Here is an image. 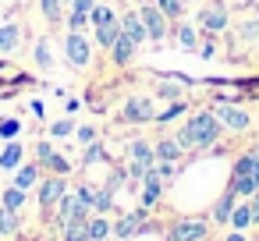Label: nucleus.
Listing matches in <instances>:
<instances>
[{
    "label": "nucleus",
    "mask_w": 259,
    "mask_h": 241,
    "mask_svg": "<svg viewBox=\"0 0 259 241\" xmlns=\"http://www.w3.org/2000/svg\"><path fill=\"white\" fill-rule=\"evenodd\" d=\"M220 131H224V124H220L217 114H192L188 124L181 128L178 142L188 146V149H209V146L220 138Z\"/></svg>",
    "instance_id": "f257e3e1"
},
{
    "label": "nucleus",
    "mask_w": 259,
    "mask_h": 241,
    "mask_svg": "<svg viewBox=\"0 0 259 241\" xmlns=\"http://www.w3.org/2000/svg\"><path fill=\"white\" fill-rule=\"evenodd\" d=\"M255 188H259V153H245V156H238V163L231 170V191L252 195Z\"/></svg>",
    "instance_id": "f03ea898"
},
{
    "label": "nucleus",
    "mask_w": 259,
    "mask_h": 241,
    "mask_svg": "<svg viewBox=\"0 0 259 241\" xmlns=\"http://www.w3.org/2000/svg\"><path fill=\"white\" fill-rule=\"evenodd\" d=\"M64 50H68V57H71L75 68H85V64L93 61V50H89V43H85L82 32H71V36L64 39Z\"/></svg>",
    "instance_id": "7ed1b4c3"
},
{
    "label": "nucleus",
    "mask_w": 259,
    "mask_h": 241,
    "mask_svg": "<svg viewBox=\"0 0 259 241\" xmlns=\"http://www.w3.org/2000/svg\"><path fill=\"white\" fill-rule=\"evenodd\" d=\"M206 237V220H178L170 227V241H202Z\"/></svg>",
    "instance_id": "20e7f679"
},
{
    "label": "nucleus",
    "mask_w": 259,
    "mask_h": 241,
    "mask_svg": "<svg viewBox=\"0 0 259 241\" xmlns=\"http://www.w3.org/2000/svg\"><path fill=\"white\" fill-rule=\"evenodd\" d=\"M142 25H146V36L149 39H163L167 36V25H163V11H153V8H142L139 11Z\"/></svg>",
    "instance_id": "39448f33"
},
{
    "label": "nucleus",
    "mask_w": 259,
    "mask_h": 241,
    "mask_svg": "<svg viewBox=\"0 0 259 241\" xmlns=\"http://www.w3.org/2000/svg\"><path fill=\"white\" fill-rule=\"evenodd\" d=\"M217 117H220V124H227L231 131H245V128H248V114H245V110H238V107L220 103V107H217Z\"/></svg>",
    "instance_id": "423d86ee"
},
{
    "label": "nucleus",
    "mask_w": 259,
    "mask_h": 241,
    "mask_svg": "<svg viewBox=\"0 0 259 241\" xmlns=\"http://www.w3.org/2000/svg\"><path fill=\"white\" fill-rule=\"evenodd\" d=\"M121 32H124L135 46H139L142 39H149V36H146V25H142V18H139V11H132V15L121 18Z\"/></svg>",
    "instance_id": "0eeeda50"
},
{
    "label": "nucleus",
    "mask_w": 259,
    "mask_h": 241,
    "mask_svg": "<svg viewBox=\"0 0 259 241\" xmlns=\"http://www.w3.org/2000/svg\"><path fill=\"white\" fill-rule=\"evenodd\" d=\"M124 117H128V121H153V103L142 100V96H132V100L124 103Z\"/></svg>",
    "instance_id": "6e6552de"
},
{
    "label": "nucleus",
    "mask_w": 259,
    "mask_h": 241,
    "mask_svg": "<svg viewBox=\"0 0 259 241\" xmlns=\"http://www.w3.org/2000/svg\"><path fill=\"white\" fill-rule=\"evenodd\" d=\"M61 195H64V177L61 174H54L50 181H43V188H39V202L50 209L54 202H61Z\"/></svg>",
    "instance_id": "1a4fd4ad"
},
{
    "label": "nucleus",
    "mask_w": 259,
    "mask_h": 241,
    "mask_svg": "<svg viewBox=\"0 0 259 241\" xmlns=\"http://www.w3.org/2000/svg\"><path fill=\"white\" fill-rule=\"evenodd\" d=\"M117 36H121V18H107V22L96 25V39H100L103 46H114Z\"/></svg>",
    "instance_id": "9d476101"
},
{
    "label": "nucleus",
    "mask_w": 259,
    "mask_h": 241,
    "mask_svg": "<svg viewBox=\"0 0 259 241\" xmlns=\"http://www.w3.org/2000/svg\"><path fill=\"white\" fill-rule=\"evenodd\" d=\"M18 36H22V29H18L15 22L0 25V54H11V50L18 46Z\"/></svg>",
    "instance_id": "9b49d317"
},
{
    "label": "nucleus",
    "mask_w": 259,
    "mask_h": 241,
    "mask_svg": "<svg viewBox=\"0 0 259 241\" xmlns=\"http://www.w3.org/2000/svg\"><path fill=\"white\" fill-rule=\"evenodd\" d=\"M199 22H202L206 29H213V32H220V29H227V11H220V8H209V11H199Z\"/></svg>",
    "instance_id": "f8f14e48"
},
{
    "label": "nucleus",
    "mask_w": 259,
    "mask_h": 241,
    "mask_svg": "<svg viewBox=\"0 0 259 241\" xmlns=\"http://www.w3.org/2000/svg\"><path fill=\"white\" fill-rule=\"evenodd\" d=\"M110 50H114V61H117V64H132V54H135V43H132V39H128L124 32H121V36L114 39V46H110Z\"/></svg>",
    "instance_id": "ddd939ff"
},
{
    "label": "nucleus",
    "mask_w": 259,
    "mask_h": 241,
    "mask_svg": "<svg viewBox=\"0 0 259 241\" xmlns=\"http://www.w3.org/2000/svg\"><path fill=\"white\" fill-rule=\"evenodd\" d=\"M128 153H132V160H135V163H142L146 170H149V167H153V160H156V153H153L142 138H135V142L128 146Z\"/></svg>",
    "instance_id": "4468645a"
},
{
    "label": "nucleus",
    "mask_w": 259,
    "mask_h": 241,
    "mask_svg": "<svg viewBox=\"0 0 259 241\" xmlns=\"http://www.w3.org/2000/svg\"><path fill=\"white\" fill-rule=\"evenodd\" d=\"M160 174L156 170H146V191H142V206H153L156 199H160Z\"/></svg>",
    "instance_id": "2eb2a0df"
},
{
    "label": "nucleus",
    "mask_w": 259,
    "mask_h": 241,
    "mask_svg": "<svg viewBox=\"0 0 259 241\" xmlns=\"http://www.w3.org/2000/svg\"><path fill=\"white\" fill-rule=\"evenodd\" d=\"M142 216H146V209H135L132 216H124V220H121V223L114 227V234H117V237H132V234L139 230V223H142Z\"/></svg>",
    "instance_id": "dca6fc26"
},
{
    "label": "nucleus",
    "mask_w": 259,
    "mask_h": 241,
    "mask_svg": "<svg viewBox=\"0 0 259 241\" xmlns=\"http://www.w3.org/2000/svg\"><path fill=\"white\" fill-rule=\"evenodd\" d=\"M107 234H110V223H107L103 216H96V220L85 223V237H89V241H103Z\"/></svg>",
    "instance_id": "f3484780"
},
{
    "label": "nucleus",
    "mask_w": 259,
    "mask_h": 241,
    "mask_svg": "<svg viewBox=\"0 0 259 241\" xmlns=\"http://www.w3.org/2000/svg\"><path fill=\"white\" fill-rule=\"evenodd\" d=\"M85 206H82V199L78 195H61V220H71L75 213H82Z\"/></svg>",
    "instance_id": "a211bd4d"
},
{
    "label": "nucleus",
    "mask_w": 259,
    "mask_h": 241,
    "mask_svg": "<svg viewBox=\"0 0 259 241\" xmlns=\"http://www.w3.org/2000/svg\"><path fill=\"white\" fill-rule=\"evenodd\" d=\"M156 156H160V160H170V163H174V160L181 156V142H174V138H163V142L156 146Z\"/></svg>",
    "instance_id": "6ab92c4d"
},
{
    "label": "nucleus",
    "mask_w": 259,
    "mask_h": 241,
    "mask_svg": "<svg viewBox=\"0 0 259 241\" xmlns=\"http://www.w3.org/2000/svg\"><path fill=\"white\" fill-rule=\"evenodd\" d=\"M36 177H39V167H32V163H29V167H22V170H18V174H15V184H18V188H25V191H29V188H32V184H36Z\"/></svg>",
    "instance_id": "aec40b11"
},
{
    "label": "nucleus",
    "mask_w": 259,
    "mask_h": 241,
    "mask_svg": "<svg viewBox=\"0 0 259 241\" xmlns=\"http://www.w3.org/2000/svg\"><path fill=\"white\" fill-rule=\"evenodd\" d=\"M231 209H234V191H227L220 202H217V209H213V216L220 220V223H227L231 220Z\"/></svg>",
    "instance_id": "412c9836"
},
{
    "label": "nucleus",
    "mask_w": 259,
    "mask_h": 241,
    "mask_svg": "<svg viewBox=\"0 0 259 241\" xmlns=\"http://www.w3.org/2000/svg\"><path fill=\"white\" fill-rule=\"evenodd\" d=\"M4 206H8V209H22V206H25V188H18V184L8 188V191H4Z\"/></svg>",
    "instance_id": "4be33fe9"
},
{
    "label": "nucleus",
    "mask_w": 259,
    "mask_h": 241,
    "mask_svg": "<svg viewBox=\"0 0 259 241\" xmlns=\"http://www.w3.org/2000/svg\"><path fill=\"white\" fill-rule=\"evenodd\" d=\"M231 223H234L238 230L248 227V223H252V206H234V209H231Z\"/></svg>",
    "instance_id": "5701e85b"
},
{
    "label": "nucleus",
    "mask_w": 259,
    "mask_h": 241,
    "mask_svg": "<svg viewBox=\"0 0 259 241\" xmlns=\"http://www.w3.org/2000/svg\"><path fill=\"white\" fill-rule=\"evenodd\" d=\"M18 230V216H15V209H0V234H15Z\"/></svg>",
    "instance_id": "b1692460"
},
{
    "label": "nucleus",
    "mask_w": 259,
    "mask_h": 241,
    "mask_svg": "<svg viewBox=\"0 0 259 241\" xmlns=\"http://www.w3.org/2000/svg\"><path fill=\"white\" fill-rule=\"evenodd\" d=\"M15 163H22V146H8L4 153H0V167H15Z\"/></svg>",
    "instance_id": "393cba45"
},
{
    "label": "nucleus",
    "mask_w": 259,
    "mask_h": 241,
    "mask_svg": "<svg viewBox=\"0 0 259 241\" xmlns=\"http://www.w3.org/2000/svg\"><path fill=\"white\" fill-rule=\"evenodd\" d=\"M39 8H43V18L47 22H57L61 18V0H39Z\"/></svg>",
    "instance_id": "a878e982"
},
{
    "label": "nucleus",
    "mask_w": 259,
    "mask_h": 241,
    "mask_svg": "<svg viewBox=\"0 0 259 241\" xmlns=\"http://www.w3.org/2000/svg\"><path fill=\"white\" fill-rule=\"evenodd\" d=\"M36 61H39V68H54V57H50L47 39H39V43H36Z\"/></svg>",
    "instance_id": "bb28decb"
},
{
    "label": "nucleus",
    "mask_w": 259,
    "mask_h": 241,
    "mask_svg": "<svg viewBox=\"0 0 259 241\" xmlns=\"http://www.w3.org/2000/svg\"><path fill=\"white\" fill-rule=\"evenodd\" d=\"M178 39H181V46H185V50H195V46H199V43H195V29H192V25H181Z\"/></svg>",
    "instance_id": "cd10ccee"
},
{
    "label": "nucleus",
    "mask_w": 259,
    "mask_h": 241,
    "mask_svg": "<svg viewBox=\"0 0 259 241\" xmlns=\"http://www.w3.org/2000/svg\"><path fill=\"white\" fill-rule=\"evenodd\" d=\"M96 160H103V146H100V142H89V149L82 153V163L89 167V163H96Z\"/></svg>",
    "instance_id": "c85d7f7f"
},
{
    "label": "nucleus",
    "mask_w": 259,
    "mask_h": 241,
    "mask_svg": "<svg viewBox=\"0 0 259 241\" xmlns=\"http://www.w3.org/2000/svg\"><path fill=\"white\" fill-rule=\"evenodd\" d=\"M18 128H22V124H18L15 117H8V121H0V138H15V135H18Z\"/></svg>",
    "instance_id": "c756f323"
},
{
    "label": "nucleus",
    "mask_w": 259,
    "mask_h": 241,
    "mask_svg": "<svg viewBox=\"0 0 259 241\" xmlns=\"http://www.w3.org/2000/svg\"><path fill=\"white\" fill-rule=\"evenodd\" d=\"M43 163H50V167H54V174H68V160H61V156H54V153H50Z\"/></svg>",
    "instance_id": "7c9ffc66"
},
{
    "label": "nucleus",
    "mask_w": 259,
    "mask_h": 241,
    "mask_svg": "<svg viewBox=\"0 0 259 241\" xmlns=\"http://www.w3.org/2000/svg\"><path fill=\"white\" fill-rule=\"evenodd\" d=\"M121 181H124V170H121V167H117V170H114V174H110V177H107V191H110V195H114V191H117V188H121Z\"/></svg>",
    "instance_id": "2f4dec72"
},
{
    "label": "nucleus",
    "mask_w": 259,
    "mask_h": 241,
    "mask_svg": "<svg viewBox=\"0 0 259 241\" xmlns=\"http://www.w3.org/2000/svg\"><path fill=\"white\" fill-rule=\"evenodd\" d=\"M93 209H100V213H107L110 209V191L103 188V191H96V202H93Z\"/></svg>",
    "instance_id": "473e14b6"
},
{
    "label": "nucleus",
    "mask_w": 259,
    "mask_h": 241,
    "mask_svg": "<svg viewBox=\"0 0 259 241\" xmlns=\"http://www.w3.org/2000/svg\"><path fill=\"white\" fill-rule=\"evenodd\" d=\"M85 18H89V15H82V11H75V15L68 18V25H71V32H82V29H85Z\"/></svg>",
    "instance_id": "72a5a7b5"
},
{
    "label": "nucleus",
    "mask_w": 259,
    "mask_h": 241,
    "mask_svg": "<svg viewBox=\"0 0 259 241\" xmlns=\"http://www.w3.org/2000/svg\"><path fill=\"white\" fill-rule=\"evenodd\" d=\"M160 96H167V100H181V85H170V82H163V85H160Z\"/></svg>",
    "instance_id": "f704fd0d"
},
{
    "label": "nucleus",
    "mask_w": 259,
    "mask_h": 241,
    "mask_svg": "<svg viewBox=\"0 0 259 241\" xmlns=\"http://www.w3.org/2000/svg\"><path fill=\"white\" fill-rule=\"evenodd\" d=\"M160 8H163V15H181V11H185L181 0H160Z\"/></svg>",
    "instance_id": "c9c22d12"
},
{
    "label": "nucleus",
    "mask_w": 259,
    "mask_h": 241,
    "mask_svg": "<svg viewBox=\"0 0 259 241\" xmlns=\"http://www.w3.org/2000/svg\"><path fill=\"white\" fill-rule=\"evenodd\" d=\"M78 199H82V206H85V209H89V206H93V202H96V191H93V188H89V184H85V188H78Z\"/></svg>",
    "instance_id": "e433bc0d"
},
{
    "label": "nucleus",
    "mask_w": 259,
    "mask_h": 241,
    "mask_svg": "<svg viewBox=\"0 0 259 241\" xmlns=\"http://www.w3.org/2000/svg\"><path fill=\"white\" fill-rule=\"evenodd\" d=\"M50 131H54L57 138H64V135H71V121H61V124H54Z\"/></svg>",
    "instance_id": "4c0bfd02"
},
{
    "label": "nucleus",
    "mask_w": 259,
    "mask_h": 241,
    "mask_svg": "<svg viewBox=\"0 0 259 241\" xmlns=\"http://www.w3.org/2000/svg\"><path fill=\"white\" fill-rule=\"evenodd\" d=\"M96 8V0H75V11H82V15H89Z\"/></svg>",
    "instance_id": "58836bf2"
},
{
    "label": "nucleus",
    "mask_w": 259,
    "mask_h": 241,
    "mask_svg": "<svg viewBox=\"0 0 259 241\" xmlns=\"http://www.w3.org/2000/svg\"><path fill=\"white\" fill-rule=\"evenodd\" d=\"M78 138H82V142H96V131H93V128H78Z\"/></svg>",
    "instance_id": "ea45409f"
},
{
    "label": "nucleus",
    "mask_w": 259,
    "mask_h": 241,
    "mask_svg": "<svg viewBox=\"0 0 259 241\" xmlns=\"http://www.w3.org/2000/svg\"><path fill=\"white\" fill-rule=\"evenodd\" d=\"M64 241H89V237H85V230H68Z\"/></svg>",
    "instance_id": "a19ab883"
},
{
    "label": "nucleus",
    "mask_w": 259,
    "mask_h": 241,
    "mask_svg": "<svg viewBox=\"0 0 259 241\" xmlns=\"http://www.w3.org/2000/svg\"><path fill=\"white\" fill-rule=\"evenodd\" d=\"M248 206H252V223H259V195H255Z\"/></svg>",
    "instance_id": "79ce46f5"
},
{
    "label": "nucleus",
    "mask_w": 259,
    "mask_h": 241,
    "mask_svg": "<svg viewBox=\"0 0 259 241\" xmlns=\"http://www.w3.org/2000/svg\"><path fill=\"white\" fill-rule=\"evenodd\" d=\"M36 153H39V160H47V156H50V153H54V149H50V142H43V146H39V149H36Z\"/></svg>",
    "instance_id": "37998d69"
},
{
    "label": "nucleus",
    "mask_w": 259,
    "mask_h": 241,
    "mask_svg": "<svg viewBox=\"0 0 259 241\" xmlns=\"http://www.w3.org/2000/svg\"><path fill=\"white\" fill-rule=\"evenodd\" d=\"M227 241H245V234H241V230H234V234H231Z\"/></svg>",
    "instance_id": "c03bdc74"
}]
</instances>
